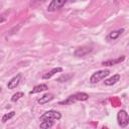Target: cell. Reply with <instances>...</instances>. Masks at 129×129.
Segmentation results:
<instances>
[{
	"label": "cell",
	"mask_w": 129,
	"mask_h": 129,
	"mask_svg": "<svg viewBox=\"0 0 129 129\" xmlns=\"http://www.w3.org/2000/svg\"><path fill=\"white\" fill-rule=\"evenodd\" d=\"M88 99H89L88 94L83 93V92H79V93H76L75 95L70 96L66 101L60 102L59 104H71V103H74L75 101H87Z\"/></svg>",
	"instance_id": "cell-1"
},
{
	"label": "cell",
	"mask_w": 129,
	"mask_h": 129,
	"mask_svg": "<svg viewBox=\"0 0 129 129\" xmlns=\"http://www.w3.org/2000/svg\"><path fill=\"white\" fill-rule=\"evenodd\" d=\"M110 74V72L108 70H101V71H98L96 73H94L91 78H90V82L92 84H97L98 82L102 81L103 79H105L108 75Z\"/></svg>",
	"instance_id": "cell-2"
},
{
	"label": "cell",
	"mask_w": 129,
	"mask_h": 129,
	"mask_svg": "<svg viewBox=\"0 0 129 129\" xmlns=\"http://www.w3.org/2000/svg\"><path fill=\"white\" fill-rule=\"evenodd\" d=\"M117 121H118V124L122 127V128H125L128 123H129V116H128V113L125 111V110H120L117 114Z\"/></svg>",
	"instance_id": "cell-3"
},
{
	"label": "cell",
	"mask_w": 129,
	"mask_h": 129,
	"mask_svg": "<svg viewBox=\"0 0 129 129\" xmlns=\"http://www.w3.org/2000/svg\"><path fill=\"white\" fill-rule=\"evenodd\" d=\"M60 118H61V115H60L59 112L50 110V111L45 112V113L40 117V120H41V121H44V120H59Z\"/></svg>",
	"instance_id": "cell-4"
},
{
	"label": "cell",
	"mask_w": 129,
	"mask_h": 129,
	"mask_svg": "<svg viewBox=\"0 0 129 129\" xmlns=\"http://www.w3.org/2000/svg\"><path fill=\"white\" fill-rule=\"evenodd\" d=\"M64 4H66V1L64 0H52L49 3V5H48L47 10L48 11H55L56 9L61 8Z\"/></svg>",
	"instance_id": "cell-5"
},
{
	"label": "cell",
	"mask_w": 129,
	"mask_h": 129,
	"mask_svg": "<svg viewBox=\"0 0 129 129\" xmlns=\"http://www.w3.org/2000/svg\"><path fill=\"white\" fill-rule=\"evenodd\" d=\"M92 51V47H89V46H83V47H79L77 48V50L75 51V55L76 56H85L87 55L88 53H90Z\"/></svg>",
	"instance_id": "cell-6"
},
{
	"label": "cell",
	"mask_w": 129,
	"mask_h": 129,
	"mask_svg": "<svg viewBox=\"0 0 129 129\" xmlns=\"http://www.w3.org/2000/svg\"><path fill=\"white\" fill-rule=\"evenodd\" d=\"M20 80H21V75H20V74H18V75L15 76L14 78H12V79L8 82V84H7L8 89H14V88H16V87L19 85Z\"/></svg>",
	"instance_id": "cell-7"
},
{
	"label": "cell",
	"mask_w": 129,
	"mask_h": 129,
	"mask_svg": "<svg viewBox=\"0 0 129 129\" xmlns=\"http://www.w3.org/2000/svg\"><path fill=\"white\" fill-rule=\"evenodd\" d=\"M53 98H54L53 94L47 93V94H44V95H42L41 97H39V98L37 99V103H38V104H40V105H43V104L48 103L49 101H51Z\"/></svg>",
	"instance_id": "cell-8"
},
{
	"label": "cell",
	"mask_w": 129,
	"mask_h": 129,
	"mask_svg": "<svg viewBox=\"0 0 129 129\" xmlns=\"http://www.w3.org/2000/svg\"><path fill=\"white\" fill-rule=\"evenodd\" d=\"M125 59V56L122 55L116 59H109V60H106V61H103L102 64L105 66V67H110V66H113V64H116V63H119V62H122L123 60Z\"/></svg>",
	"instance_id": "cell-9"
},
{
	"label": "cell",
	"mask_w": 129,
	"mask_h": 129,
	"mask_svg": "<svg viewBox=\"0 0 129 129\" xmlns=\"http://www.w3.org/2000/svg\"><path fill=\"white\" fill-rule=\"evenodd\" d=\"M61 72H62V69H61V68H54V69H52L50 72L44 74V75L42 76V79H44V80L50 79V78H51L53 75H55L56 73H61Z\"/></svg>",
	"instance_id": "cell-10"
},
{
	"label": "cell",
	"mask_w": 129,
	"mask_h": 129,
	"mask_svg": "<svg viewBox=\"0 0 129 129\" xmlns=\"http://www.w3.org/2000/svg\"><path fill=\"white\" fill-rule=\"evenodd\" d=\"M47 89H48L47 85H45V84H40V85L35 86V87L30 91V94H36V93H39V92H42V91H46Z\"/></svg>",
	"instance_id": "cell-11"
},
{
	"label": "cell",
	"mask_w": 129,
	"mask_h": 129,
	"mask_svg": "<svg viewBox=\"0 0 129 129\" xmlns=\"http://www.w3.org/2000/svg\"><path fill=\"white\" fill-rule=\"evenodd\" d=\"M119 80H120V76H119V75H114L113 77H111V78L105 80V85H106V86H112V85L116 84Z\"/></svg>",
	"instance_id": "cell-12"
},
{
	"label": "cell",
	"mask_w": 129,
	"mask_h": 129,
	"mask_svg": "<svg viewBox=\"0 0 129 129\" xmlns=\"http://www.w3.org/2000/svg\"><path fill=\"white\" fill-rule=\"evenodd\" d=\"M123 32H124V29H118V30L112 31V32H110V33H109L108 38H109V39H112V40L117 39V38H118V37H119Z\"/></svg>",
	"instance_id": "cell-13"
},
{
	"label": "cell",
	"mask_w": 129,
	"mask_h": 129,
	"mask_svg": "<svg viewBox=\"0 0 129 129\" xmlns=\"http://www.w3.org/2000/svg\"><path fill=\"white\" fill-rule=\"evenodd\" d=\"M53 125V121L52 120H44L40 123L39 128L40 129H49L51 128V126Z\"/></svg>",
	"instance_id": "cell-14"
},
{
	"label": "cell",
	"mask_w": 129,
	"mask_h": 129,
	"mask_svg": "<svg viewBox=\"0 0 129 129\" xmlns=\"http://www.w3.org/2000/svg\"><path fill=\"white\" fill-rule=\"evenodd\" d=\"M73 77H74V74H64V75H61L57 79V82H67V81H69Z\"/></svg>",
	"instance_id": "cell-15"
},
{
	"label": "cell",
	"mask_w": 129,
	"mask_h": 129,
	"mask_svg": "<svg viewBox=\"0 0 129 129\" xmlns=\"http://www.w3.org/2000/svg\"><path fill=\"white\" fill-rule=\"evenodd\" d=\"M14 115H15V112H14V111H11V112H9V113H7V114L3 115V117H2V122H3V123H5V122H6V121H8L9 119H11Z\"/></svg>",
	"instance_id": "cell-16"
},
{
	"label": "cell",
	"mask_w": 129,
	"mask_h": 129,
	"mask_svg": "<svg viewBox=\"0 0 129 129\" xmlns=\"http://www.w3.org/2000/svg\"><path fill=\"white\" fill-rule=\"evenodd\" d=\"M23 93L22 92H18V93H16V94H14L13 96H12V98H11V101L12 102H17L21 97H23Z\"/></svg>",
	"instance_id": "cell-17"
},
{
	"label": "cell",
	"mask_w": 129,
	"mask_h": 129,
	"mask_svg": "<svg viewBox=\"0 0 129 129\" xmlns=\"http://www.w3.org/2000/svg\"><path fill=\"white\" fill-rule=\"evenodd\" d=\"M3 21H4V18H3V17H1V16H0V23H2V22H3Z\"/></svg>",
	"instance_id": "cell-18"
},
{
	"label": "cell",
	"mask_w": 129,
	"mask_h": 129,
	"mask_svg": "<svg viewBox=\"0 0 129 129\" xmlns=\"http://www.w3.org/2000/svg\"><path fill=\"white\" fill-rule=\"evenodd\" d=\"M0 93H1V88H0Z\"/></svg>",
	"instance_id": "cell-19"
}]
</instances>
